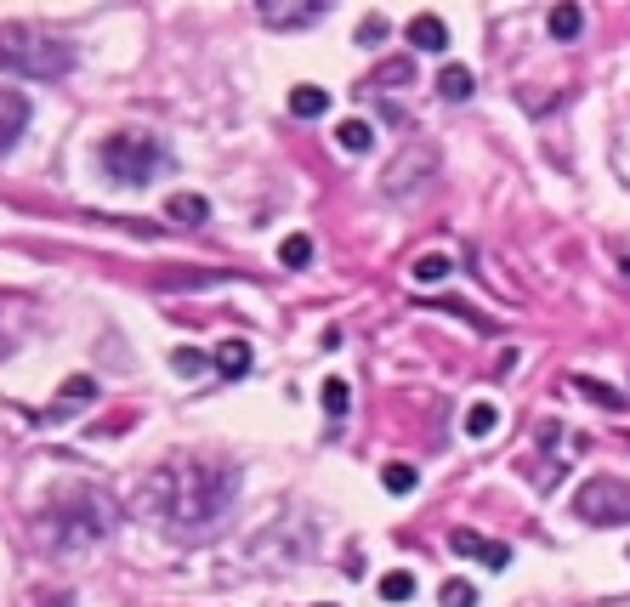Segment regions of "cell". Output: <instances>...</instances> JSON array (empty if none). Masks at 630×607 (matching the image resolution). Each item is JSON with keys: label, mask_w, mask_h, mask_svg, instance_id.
<instances>
[{"label": "cell", "mask_w": 630, "mask_h": 607, "mask_svg": "<svg viewBox=\"0 0 630 607\" xmlns=\"http://www.w3.org/2000/svg\"><path fill=\"white\" fill-rule=\"evenodd\" d=\"M233 500H239V466L222 460V454L182 449L142 477V511L165 522V528H176V534L216 528L233 511Z\"/></svg>", "instance_id": "cell-1"}, {"label": "cell", "mask_w": 630, "mask_h": 607, "mask_svg": "<svg viewBox=\"0 0 630 607\" xmlns=\"http://www.w3.org/2000/svg\"><path fill=\"white\" fill-rule=\"evenodd\" d=\"M108 528H114V505L97 488H74L40 517V534L52 539L57 551H86V545L108 539Z\"/></svg>", "instance_id": "cell-2"}, {"label": "cell", "mask_w": 630, "mask_h": 607, "mask_svg": "<svg viewBox=\"0 0 630 607\" xmlns=\"http://www.w3.org/2000/svg\"><path fill=\"white\" fill-rule=\"evenodd\" d=\"M97 159H103L108 182H120V188H131V193L171 171V148H165L154 131H108V137L97 142Z\"/></svg>", "instance_id": "cell-3"}, {"label": "cell", "mask_w": 630, "mask_h": 607, "mask_svg": "<svg viewBox=\"0 0 630 607\" xmlns=\"http://www.w3.org/2000/svg\"><path fill=\"white\" fill-rule=\"evenodd\" d=\"M0 69L23 80H63L74 69V46L46 29H0Z\"/></svg>", "instance_id": "cell-4"}, {"label": "cell", "mask_w": 630, "mask_h": 607, "mask_svg": "<svg viewBox=\"0 0 630 607\" xmlns=\"http://www.w3.org/2000/svg\"><path fill=\"white\" fill-rule=\"evenodd\" d=\"M574 517L591 522V528H619V522H630V483H619V477H591V483L574 494Z\"/></svg>", "instance_id": "cell-5"}, {"label": "cell", "mask_w": 630, "mask_h": 607, "mask_svg": "<svg viewBox=\"0 0 630 607\" xmlns=\"http://www.w3.org/2000/svg\"><path fill=\"white\" fill-rule=\"evenodd\" d=\"M29 120H35V103H29V91L0 86V154H12V148H18L23 131H29Z\"/></svg>", "instance_id": "cell-6"}, {"label": "cell", "mask_w": 630, "mask_h": 607, "mask_svg": "<svg viewBox=\"0 0 630 607\" xmlns=\"http://www.w3.org/2000/svg\"><path fill=\"white\" fill-rule=\"evenodd\" d=\"M403 35H409V46H415V52H449V23H443L438 12H415Z\"/></svg>", "instance_id": "cell-7"}, {"label": "cell", "mask_w": 630, "mask_h": 607, "mask_svg": "<svg viewBox=\"0 0 630 607\" xmlns=\"http://www.w3.org/2000/svg\"><path fill=\"white\" fill-rule=\"evenodd\" d=\"M91 398H97V381H91V375H74V381L57 392L52 409H40V415H29V420H35V426H46V420H63V415H74V409H80V403H91Z\"/></svg>", "instance_id": "cell-8"}, {"label": "cell", "mask_w": 630, "mask_h": 607, "mask_svg": "<svg viewBox=\"0 0 630 607\" xmlns=\"http://www.w3.org/2000/svg\"><path fill=\"white\" fill-rule=\"evenodd\" d=\"M324 12H330V6H273V0L256 6V18H262L267 29H307V23H318Z\"/></svg>", "instance_id": "cell-9"}, {"label": "cell", "mask_w": 630, "mask_h": 607, "mask_svg": "<svg viewBox=\"0 0 630 607\" xmlns=\"http://www.w3.org/2000/svg\"><path fill=\"white\" fill-rule=\"evenodd\" d=\"M449 551H455V556H483L489 568H506V562H511L506 545H489V539L472 534V528H455V534H449Z\"/></svg>", "instance_id": "cell-10"}, {"label": "cell", "mask_w": 630, "mask_h": 607, "mask_svg": "<svg viewBox=\"0 0 630 607\" xmlns=\"http://www.w3.org/2000/svg\"><path fill=\"white\" fill-rule=\"evenodd\" d=\"M210 364H216V375H222V381H245V375H250V347L233 335V341H222V347L210 352Z\"/></svg>", "instance_id": "cell-11"}, {"label": "cell", "mask_w": 630, "mask_h": 607, "mask_svg": "<svg viewBox=\"0 0 630 607\" xmlns=\"http://www.w3.org/2000/svg\"><path fill=\"white\" fill-rule=\"evenodd\" d=\"M165 216L182 222V227H199V222H210V199H199V193H171V199H165Z\"/></svg>", "instance_id": "cell-12"}, {"label": "cell", "mask_w": 630, "mask_h": 607, "mask_svg": "<svg viewBox=\"0 0 630 607\" xmlns=\"http://www.w3.org/2000/svg\"><path fill=\"white\" fill-rule=\"evenodd\" d=\"M290 114H296V120H324V114H330V91L324 86H296L290 91Z\"/></svg>", "instance_id": "cell-13"}, {"label": "cell", "mask_w": 630, "mask_h": 607, "mask_svg": "<svg viewBox=\"0 0 630 607\" xmlns=\"http://www.w3.org/2000/svg\"><path fill=\"white\" fill-rule=\"evenodd\" d=\"M472 91H477L472 69H460V63H449V69L438 74V97H449V103H466Z\"/></svg>", "instance_id": "cell-14"}, {"label": "cell", "mask_w": 630, "mask_h": 607, "mask_svg": "<svg viewBox=\"0 0 630 607\" xmlns=\"http://www.w3.org/2000/svg\"><path fill=\"white\" fill-rule=\"evenodd\" d=\"M335 142H341L347 154H369V148H375V131H369V120H341Z\"/></svg>", "instance_id": "cell-15"}, {"label": "cell", "mask_w": 630, "mask_h": 607, "mask_svg": "<svg viewBox=\"0 0 630 607\" xmlns=\"http://www.w3.org/2000/svg\"><path fill=\"white\" fill-rule=\"evenodd\" d=\"M409 278H415V284H443V278H449V256H443V250H426V256H415Z\"/></svg>", "instance_id": "cell-16"}, {"label": "cell", "mask_w": 630, "mask_h": 607, "mask_svg": "<svg viewBox=\"0 0 630 607\" xmlns=\"http://www.w3.org/2000/svg\"><path fill=\"white\" fill-rule=\"evenodd\" d=\"M318 398H324V415H330V420H347V409H352V386L341 381V375H330Z\"/></svg>", "instance_id": "cell-17"}, {"label": "cell", "mask_w": 630, "mask_h": 607, "mask_svg": "<svg viewBox=\"0 0 630 607\" xmlns=\"http://www.w3.org/2000/svg\"><path fill=\"white\" fill-rule=\"evenodd\" d=\"M579 29H585L579 6H551V40H579Z\"/></svg>", "instance_id": "cell-18"}, {"label": "cell", "mask_w": 630, "mask_h": 607, "mask_svg": "<svg viewBox=\"0 0 630 607\" xmlns=\"http://www.w3.org/2000/svg\"><path fill=\"white\" fill-rule=\"evenodd\" d=\"M494 426H500V409H494V403H472V409H466V437H494Z\"/></svg>", "instance_id": "cell-19"}, {"label": "cell", "mask_w": 630, "mask_h": 607, "mask_svg": "<svg viewBox=\"0 0 630 607\" xmlns=\"http://www.w3.org/2000/svg\"><path fill=\"white\" fill-rule=\"evenodd\" d=\"M279 261H284V267H296V273H301V267L313 261V239H307V233H290V239L279 244Z\"/></svg>", "instance_id": "cell-20"}, {"label": "cell", "mask_w": 630, "mask_h": 607, "mask_svg": "<svg viewBox=\"0 0 630 607\" xmlns=\"http://www.w3.org/2000/svg\"><path fill=\"white\" fill-rule=\"evenodd\" d=\"M381 483H386V494H409V488H415L420 477H415V466H403V460H386Z\"/></svg>", "instance_id": "cell-21"}, {"label": "cell", "mask_w": 630, "mask_h": 607, "mask_svg": "<svg viewBox=\"0 0 630 607\" xmlns=\"http://www.w3.org/2000/svg\"><path fill=\"white\" fill-rule=\"evenodd\" d=\"M171 369H176V375H205V369H216V364H210L205 352H193V347H176V352H171Z\"/></svg>", "instance_id": "cell-22"}, {"label": "cell", "mask_w": 630, "mask_h": 607, "mask_svg": "<svg viewBox=\"0 0 630 607\" xmlns=\"http://www.w3.org/2000/svg\"><path fill=\"white\" fill-rule=\"evenodd\" d=\"M415 596V573H386L381 579V602H409Z\"/></svg>", "instance_id": "cell-23"}, {"label": "cell", "mask_w": 630, "mask_h": 607, "mask_svg": "<svg viewBox=\"0 0 630 607\" xmlns=\"http://www.w3.org/2000/svg\"><path fill=\"white\" fill-rule=\"evenodd\" d=\"M443 607H477V585H466V579H443Z\"/></svg>", "instance_id": "cell-24"}, {"label": "cell", "mask_w": 630, "mask_h": 607, "mask_svg": "<svg viewBox=\"0 0 630 607\" xmlns=\"http://www.w3.org/2000/svg\"><path fill=\"white\" fill-rule=\"evenodd\" d=\"M579 386V392H585V398H596V403H602V409H619V403H625V398H619V392H613V386H596V381H574Z\"/></svg>", "instance_id": "cell-25"}, {"label": "cell", "mask_w": 630, "mask_h": 607, "mask_svg": "<svg viewBox=\"0 0 630 607\" xmlns=\"http://www.w3.org/2000/svg\"><path fill=\"white\" fill-rule=\"evenodd\" d=\"M381 40H386V23L381 18H364V29H358V46H369V52H375Z\"/></svg>", "instance_id": "cell-26"}]
</instances>
